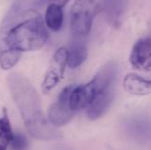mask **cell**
Wrapping results in <instances>:
<instances>
[{"label": "cell", "mask_w": 151, "mask_h": 150, "mask_svg": "<svg viewBox=\"0 0 151 150\" xmlns=\"http://www.w3.org/2000/svg\"><path fill=\"white\" fill-rule=\"evenodd\" d=\"M70 92L71 85L64 88L57 101L50 106L48 111V121L54 126H65L76 114L70 100Z\"/></svg>", "instance_id": "cell-4"}, {"label": "cell", "mask_w": 151, "mask_h": 150, "mask_svg": "<svg viewBox=\"0 0 151 150\" xmlns=\"http://www.w3.org/2000/svg\"><path fill=\"white\" fill-rule=\"evenodd\" d=\"M129 63L140 71H151V38L138 40L133 46Z\"/></svg>", "instance_id": "cell-6"}, {"label": "cell", "mask_w": 151, "mask_h": 150, "mask_svg": "<svg viewBox=\"0 0 151 150\" xmlns=\"http://www.w3.org/2000/svg\"><path fill=\"white\" fill-rule=\"evenodd\" d=\"M69 0H52V3H56V4H59V5L63 6L65 5Z\"/></svg>", "instance_id": "cell-14"}, {"label": "cell", "mask_w": 151, "mask_h": 150, "mask_svg": "<svg viewBox=\"0 0 151 150\" xmlns=\"http://www.w3.org/2000/svg\"><path fill=\"white\" fill-rule=\"evenodd\" d=\"M14 132L12 130L10 121L6 112L0 116V150H7L10 146L12 139H14Z\"/></svg>", "instance_id": "cell-12"}, {"label": "cell", "mask_w": 151, "mask_h": 150, "mask_svg": "<svg viewBox=\"0 0 151 150\" xmlns=\"http://www.w3.org/2000/svg\"><path fill=\"white\" fill-rule=\"evenodd\" d=\"M48 38L46 25L35 11L14 14L5 19L0 31V66L12 68L21 54L41 48Z\"/></svg>", "instance_id": "cell-1"}, {"label": "cell", "mask_w": 151, "mask_h": 150, "mask_svg": "<svg viewBox=\"0 0 151 150\" xmlns=\"http://www.w3.org/2000/svg\"><path fill=\"white\" fill-rule=\"evenodd\" d=\"M45 25L52 31H59L63 25V11L62 6L56 3H50L45 12Z\"/></svg>", "instance_id": "cell-11"}, {"label": "cell", "mask_w": 151, "mask_h": 150, "mask_svg": "<svg viewBox=\"0 0 151 150\" xmlns=\"http://www.w3.org/2000/svg\"><path fill=\"white\" fill-rule=\"evenodd\" d=\"M105 7V0H76L71 10V31L83 37L91 32L93 19Z\"/></svg>", "instance_id": "cell-3"}, {"label": "cell", "mask_w": 151, "mask_h": 150, "mask_svg": "<svg viewBox=\"0 0 151 150\" xmlns=\"http://www.w3.org/2000/svg\"><path fill=\"white\" fill-rule=\"evenodd\" d=\"M86 46L81 42H75L68 50V67L72 69L77 68L86 60Z\"/></svg>", "instance_id": "cell-10"}, {"label": "cell", "mask_w": 151, "mask_h": 150, "mask_svg": "<svg viewBox=\"0 0 151 150\" xmlns=\"http://www.w3.org/2000/svg\"><path fill=\"white\" fill-rule=\"evenodd\" d=\"M66 66H68V50L65 47H60L54 54L50 68L46 71L42 81V90L44 93L52 90L58 84L63 77Z\"/></svg>", "instance_id": "cell-5"}, {"label": "cell", "mask_w": 151, "mask_h": 150, "mask_svg": "<svg viewBox=\"0 0 151 150\" xmlns=\"http://www.w3.org/2000/svg\"><path fill=\"white\" fill-rule=\"evenodd\" d=\"M7 80L10 94L28 132L34 138L40 140H54L58 138V132L46 120L42 112L38 95L31 82L19 74H12Z\"/></svg>", "instance_id": "cell-2"}, {"label": "cell", "mask_w": 151, "mask_h": 150, "mask_svg": "<svg viewBox=\"0 0 151 150\" xmlns=\"http://www.w3.org/2000/svg\"><path fill=\"white\" fill-rule=\"evenodd\" d=\"M27 146H28V143L26 138L21 134H14V139L10 143V148L12 150H25Z\"/></svg>", "instance_id": "cell-13"}, {"label": "cell", "mask_w": 151, "mask_h": 150, "mask_svg": "<svg viewBox=\"0 0 151 150\" xmlns=\"http://www.w3.org/2000/svg\"><path fill=\"white\" fill-rule=\"evenodd\" d=\"M115 96V85L100 93L86 108V115L90 119H98L109 110Z\"/></svg>", "instance_id": "cell-7"}, {"label": "cell", "mask_w": 151, "mask_h": 150, "mask_svg": "<svg viewBox=\"0 0 151 150\" xmlns=\"http://www.w3.org/2000/svg\"><path fill=\"white\" fill-rule=\"evenodd\" d=\"M127 0H105V12L108 22L112 26H119L127 8Z\"/></svg>", "instance_id": "cell-9"}, {"label": "cell", "mask_w": 151, "mask_h": 150, "mask_svg": "<svg viewBox=\"0 0 151 150\" xmlns=\"http://www.w3.org/2000/svg\"><path fill=\"white\" fill-rule=\"evenodd\" d=\"M123 88L135 96H147L151 94V79L137 74H127L123 79Z\"/></svg>", "instance_id": "cell-8"}]
</instances>
